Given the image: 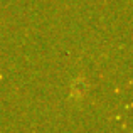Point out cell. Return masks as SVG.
I'll return each instance as SVG.
<instances>
[{"instance_id":"1","label":"cell","mask_w":133,"mask_h":133,"mask_svg":"<svg viewBox=\"0 0 133 133\" xmlns=\"http://www.w3.org/2000/svg\"><path fill=\"white\" fill-rule=\"evenodd\" d=\"M86 89H88V83H86L84 79H78V81L72 83L71 93H72V96H74V98H81L83 94L86 93Z\"/></svg>"}]
</instances>
